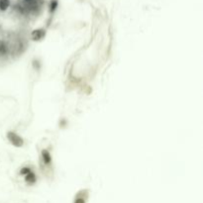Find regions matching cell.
<instances>
[{
    "mask_svg": "<svg viewBox=\"0 0 203 203\" xmlns=\"http://www.w3.org/2000/svg\"><path fill=\"white\" fill-rule=\"evenodd\" d=\"M7 53V46L5 45V43L0 41V55H4Z\"/></svg>",
    "mask_w": 203,
    "mask_h": 203,
    "instance_id": "277c9868",
    "label": "cell"
},
{
    "mask_svg": "<svg viewBox=\"0 0 203 203\" xmlns=\"http://www.w3.org/2000/svg\"><path fill=\"white\" fill-rule=\"evenodd\" d=\"M8 139L10 140V142L14 145V146H16V147H21L23 145V140L20 138V137H18L15 133H8Z\"/></svg>",
    "mask_w": 203,
    "mask_h": 203,
    "instance_id": "6da1fadb",
    "label": "cell"
},
{
    "mask_svg": "<svg viewBox=\"0 0 203 203\" xmlns=\"http://www.w3.org/2000/svg\"><path fill=\"white\" fill-rule=\"evenodd\" d=\"M26 179H27L28 181H31V182L35 181V175H34L33 172H29V174H27Z\"/></svg>",
    "mask_w": 203,
    "mask_h": 203,
    "instance_id": "8992f818",
    "label": "cell"
},
{
    "mask_svg": "<svg viewBox=\"0 0 203 203\" xmlns=\"http://www.w3.org/2000/svg\"><path fill=\"white\" fill-rule=\"evenodd\" d=\"M26 1H31V0H26Z\"/></svg>",
    "mask_w": 203,
    "mask_h": 203,
    "instance_id": "9c48e42d",
    "label": "cell"
},
{
    "mask_svg": "<svg viewBox=\"0 0 203 203\" xmlns=\"http://www.w3.org/2000/svg\"><path fill=\"white\" fill-rule=\"evenodd\" d=\"M10 5L9 0H0V10L1 11H5Z\"/></svg>",
    "mask_w": 203,
    "mask_h": 203,
    "instance_id": "3957f363",
    "label": "cell"
},
{
    "mask_svg": "<svg viewBox=\"0 0 203 203\" xmlns=\"http://www.w3.org/2000/svg\"><path fill=\"white\" fill-rule=\"evenodd\" d=\"M55 5H57V2L54 1V6H55ZM53 9H55V7H53V4H52V10H53Z\"/></svg>",
    "mask_w": 203,
    "mask_h": 203,
    "instance_id": "ba28073f",
    "label": "cell"
},
{
    "mask_svg": "<svg viewBox=\"0 0 203 203\" xmlns=\"http://www.w3.org/2000/svg\"><path fill=\"white\" fill-rule=\"evenodd\" d=\"M29 172H31L29 169H23V170H21V174H28Z\"/></svg>",
    "mask_w": 203,
    "mask_h": 203,
    "instance_id": "52a82bcc",
    "label": "cell"
},
{
    "mask_svg": "<svg viewBox=\"0 0 203 203\" xmlns=\"http://www.w3.org/2000/svg\"><path fill=\"white\" fill-rule=\"evenodd\" d=\"M44 35H45V32L43 31V30H36V31L33 32L32 37L34 40H40L44 37Z\"/></svg>",
    "mask_w": 203,
    "mask_h": 203,
    "instance_id": "7a4b0ae2",
    "label": "cell"
},
{
    "mask_svg": "<svg viewBox=\"0 0 203 203\" xmlns=\"http://www.w3.org/2000/svg\"><path fill=\"white\" fill-rule=\"evenodd\" d=\"M43 157H44V161L46 162V164H50L51 162V155L49 154L48 151L43 152Z\"/></svg>",
    "mask_w": 203,
    "mask_h": 203,
    "instance_id": "5b68a950",
    "label": "cell"
}]
</instances>
